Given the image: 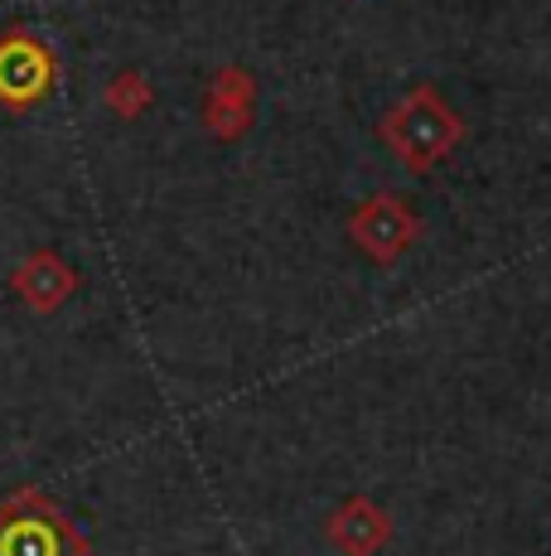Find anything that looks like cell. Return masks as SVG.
<instances>
[{
	"mask_svg": "<svg viewBox=\"0 0 551 556\" xmlns=\"http://www.w3.org/2000/svg\"><path fill=\"white\" fill-rule=\"evenodd\" d=\"M54 88V53L25 29H10L0 39V102L29 106Z\"/></svg>",
	"mask_w": 551,
	"mask_h": 556,
	"instance_id": "6da1fadb",
	"label": "cell"
},
{
	"mask_svg": "<svg viewBox=\"0 0 551 556\" xmlns=\"http://www.w3.org/2000/svg\"><path fill=\"white\" fill-rule=\"evenodd\" d=\"M145 102H151V88L141 83V73H121V78L107 88V106H116L121 116H136Z\"/></svg>",
	"mask_w": 551,
	"mask_h": 556,
	"instance_id": "5b68a950",
	"label": "cell"
},
{
	"mask_svg": "<svg viewBox=\"0 0 551 556\" xmlns=\"http://www.w3.org/2000/svg\"><path fill=\"white\" fill-rule=\"evenodd\" d=\"M15 291L25 295L35 309H54L63 295L73 291V271L59 262L54 252H39V256H29V262L15 271Z\"/></svg>",
	"mask_w": 551,
	"mask_h": 556,
	"instance_id": "3957f363",
	"label": "cell"
},
{
	"mask_svg": "<svg viewBox=\"0 0 551 556\" xmlns=\"http://www.w3.org/2000/svg\"><path fill=\"white\" fill-rule=\"evenodd\" d=\"M358 238H368L373 248H397L401 238H407V228H401V213H397V203H373V208L358 218Z\"/></svg>",
	"mask_w": 551,
	"mask_h": 556,
	"instance_id": "277c9868",
	"label": "cell"
},
{
	"mask_svg": "<svg viewBox=\"0 0 551 556\" xmlns=\"http://www.w3.org/2000/svg\"><path fill=\"white\" fill-rule=\"evenodd\" d=\"M392 146H397L401 160L411 165H431L436 155H445V146L454 141V116L431 98V92H417L407 106H397L392 116Z\"/></svg>",
	"mask_w": 551,
	"mask_h": 556,
	"instance_id": "7a4b0ae2",
	"label": "cell"
}]
</instances>
